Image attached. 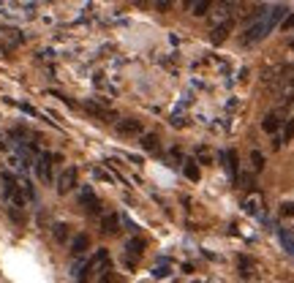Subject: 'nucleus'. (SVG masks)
<instances>
[{"label": "nucleus", "instance_id": "obj_6", "mask_svg": "<svg viewBox=\"0 0 294 283\" xmlns=\"http://www.w3.org/2000/svg\"><path fill=\"white\" fill-rule=\"evenodd\" d=\"M262 128L267 131V134H272V136H278V128H283V117H281V112H270L265 120H262Z\"/></svg>", "mask_w": 294, "mask_h": 283}, {"label": "nucleus", "instance_id": "obj_17", "mask_svg": "<svg viewBox=\"0 0 294 283\" xmlns=\"http://www.w3.org/2000/svg\"><path fill=\"white\" fill-rule=\"evenodd\" d=\"M259 207H262V196H248L245 199V210L248 212H259Z\"/></svg>", "mask_w": 294, "mask_h": 283}, {"label": "nucleus", "instance_id": "obj_4", "mask_svg": "<svg viewBox=\"0 0 294 283\" xmlns=\"http://www.w3.org/2000/svg\"><path fill=\"white\" fill-rule=\"evenodd\" d=\"M270 30H272L270 25H267L265 19H259V22L253 25V28H248V30H245V35H242V41H245V44H251V41H262V38H265V35L270 33Z\"/></svg>", "mask_w": 294, "mask_h": 283}, {"label": "nucleus", "instance_id": "obj_15", "mask_svg": "<svg viewBox=\"0 0 294 283\" xmlns=\"http://www.w3.org/2000/svg\"><path fill=\"white\" fill-rule=\"evenodd\" d=\"M182 171H185V174L191 177V180H199V169H196V161L194 158H188V161H182Z\"/></svg>", "mask_w": 294, "mask_h": 283}, {"label": "nucleus", "instance_id": "obj_8", "mask_svg": "<svg viewBox=\"0 0 294 283\" xmlns=\"http://www.w3.org/2000/svg\"><path fill=\"white\" fill-rule=\"evenodd\" d=\"M118 134H123V136H136V134H142V123L139 120H120L118 123Z\"/></svg>", "mask_w": 294, "mask_h": 283}, {"label": "nucleus", "instance_id": "obj_21", "mask_svg": "<svg viewBox=\"0 0 294 283\" xmlns=\"http://www.w3.org/2000/svg\"><path fill=\"white\" fill-rule=\"evenodd\" d=\"M93 174H95V180H101V183H112V177L106 174L104 169H93Z\"/></svg>", "mask_w": 294, "mask_h": 283}, {"label": "nucleus", "instance_id": "obj_24", "mask_svg": "<svg viewBox=\"0 0 294 283\" xmlns=\"http://www.w3.org/2000/svg\"><path fill=\"white\" fill-rule=\"evenodd\" d=\"M281 212H283V215H294V204H283Z\"/></svg>", "mask_w": 294, "mask_h": 283}, {"label": "nucleus", "instance_id": "obj_22", "mask_svg": "<svg viewBox=\"0 0 294 283\" xmlns=\"http://www.w3.org/2000/svg\"><path fill=\"white\" fill-rule=\"evenodd\" d=\"M281 28H283V30H294V14H289V17L283 19V22H281Z\"/></svg>", "mask_w": 294, "mask_h": 283}, {"label": "nucleus", "instance_id": "obj_25", "mask_svg": "<svg viewBox=\"0 0 294 283\" xmlns=\"http://www.w3.org/2000/svg\"><path fill=\"white\" fill-rule=\"evenodd\" d=\"M292 49H294V41H292Z\"/></svg>", "mask_w": 294, "mask_h": 283}, {"label": "nucleus", "instance_id": "obj_5", "mask_svg": "<svg viewBox=\"0 0 294 283\" xmlns=\"http://www.w3.org/2000/svg\"><path fill=\"white\" fill-rule=\"evenodd\" d=\"M79 201H82L85 207H88V212H93V215H98L101 212V204H98V199H95V194H93V188H79Z\"/></svg>", "mask_w": 294, "mask_h": 283}, {"label": "nucleus", "instance_id": "obj_12", "mask_svg": "<svg viewBox=\"0 0 294 283\" xmlns=\"http://www.w3.org/2000/svg\"><path fill=\"white\" fill-rule=\"evenodd\" d=\"M142 147L147 153H158V136L155 134H142Z\"/></svg>", "mask_w": 294, "mask_h": 283}, {"label": "nucleus", "instance_id": "obj_1", "mask_svg": "<svg viewBox=\"0 0 294 283\" xmlns=\"http://www.w3.org/2000/svg\"><path fill=\"white\" fill-rule=\"evenodd\" d=\"M0 180H3V194H6V199L11 201V207H17V210H19V207L25 204V196H22V191H19L17 180H14L11 174H6V171H3Z\"/></svg>", "mask_w": 294, "mask_h": 283}, {"label": "nucleus", "instance_id": "obj_9", "mask_svg": "<svg viewBox=\"0 0 294 283\" xmlns=\"http://www.w3.org/2000/svg\"><path fill=\"white\" fill-rule=\"evenodd\" d=\"M229 8H232L229 3H221V6H218L215 11L210 14V22H212V25H218V28H221V25H226V22H229V14H232Z\"/></svg>", "mask_w": 294, "mask_h": 283}, {"label": "nucleus", "instance_id": "obj_18", "mask_svg": "<svg viewBox=\"0 0 294 283\" xmlns=\"http://www.w3.org/2000/svg\"><path fill=\"white\" fill-rule=\"evenodd\" d=\"M232 28V22H226V25H221V28H215V35H212V44H221L226 38V30Z\"/></svg>", "mask_w": 294, "mask_h": 283}, {"label": "nucleus", "instance_id": "obj_13", "mask_svg": "<svg viewBox=\"0 0 294 283\" xmlns=\"http://www.w3.org/2000/svg\"><path fill=\"white\" fill-rule=\"evenodd\" d=\"M188 8H191V14H194V17H202V14H207L212 6L207 3V0H194V3H188Z\"/></svg>", "mask_w": 294, "mask_h": 283}, {"label": "nucleus", "instance_id": "obj_10", "mask_svg": "<svg viewBox=\"0 0 294 283\" xmlns=\"http://www.w3.org/2000/svg\"><path fill=\"white\" fill-rule=\"evenodd\" d=\"M118 229H120V218L115 212H109V215L101 218V231H104V234H118Z\"/></svg>", "mask_w": 294, "mask_h": 283}, {"label": "nucleus", "instance_id": "obj_2", "mask_svg": "<svg viewBox=\"0 0 294 283\" xmlns=\"http://www.w3.org/2000/svg\"><path fill=\"white\" fill-rule=\"evenodd\" d=\"M52 161H55V155H49V153H41L35 158V174L44 183H52Z\"/></svg>", "mask_w": 294, "mask_h": 283}, {"label": "nucleus", "instance_id": "obj_11", "mask_svg": "<svg viewBox=\"0 0 294 283\" xmlns=\"http://www.w3.org/2000/svg\"><path fill=\"white\" fill-rule=\"evenodd\" d=\"M125 251H128V261H134L136 256L145 254V240H139V237H131V240L125 242Z\"/></svg>", "mask_w": 294, "mask_h": 283}, {"label": "nucleus", "instance_id": "obj_7", "mask_svg": "<svg viewBox=\"0 0 294 283\" xmlns=\"http://www.w3.org/2000/svg\"><path fill=\"white\" fill-rule=\"evenodd\" d=\"M88 248H90V237L88 234H77L74 240H71V254L77 256V259H82V256L88 254Z\"/></svg>", "mask_w": 294, "mask_h": 283}, {"label": "nucleus", "instance_id": "obj_20", "mask_svg": "<svg viewBox=\"0 0 294 283\" xmlns=\"http://www.w3.org/2000/svg\"><path fill=\"white\" fill-rule=\"evenodd\" d=\"M55 240H58V242H65V240H68V226H65V224H58V226H55Z\"/></svg>", "mask_w": 294, "mask_h": 283}, {"label": "nucleus", "instance_id": "obj_23", "mask_svg": "<svg viewBox=\"0 0 294 283\" xmlns=\"http://www.w3.org/2000/svg\"><path fill=\"white\" fill-rule=\"evenodd\" d=\"M196 155H199V161H205V164H210V153H207L205 147H199V150H196Z\"/></svg>", "mask_w": 294, "mask_h": 283}, {"label": "nucleus", "instance_id": "obj_3", "mask_svg": "<svg viewBox=\"0 0 294 283\" xmlns=\"http://www.w3.org/2000/svg\"><path fill=\"white\" fill-rule=\"evenodd\" d=\"M77 169L74 166H65L63 171H60V177H58V194H68V191H74L77 188Z\"/></svg>", "mask_w": 294, "mask_h": 283}, {"label": "nucleus", "instance_id": "obj_14", "mask_svg": "<svg viewBox=\"0 0 294 283\" xmlns=\"http://www.w3.org/2000/svg\"><path fill=\"white\" fill-rule=\"evenodd\" d=\"M85 109H88L90 114H95V117H109V120H115V114L109 112V109H104V106H98V104H85Z\"/></svg>", "mask_w": 294, "mask_h": 283}, {"label": "nucleus", "instance_id": "obj_16", "mask_svg": "<svg viewBox=\"0 0 294 283\" xmlns=\"http://www.w3.org/2000/svg\"><path fill=\"white\" fill-rule=\"evenodd\" d=\"M294 139V120H283V136H281V142L286 144V142H292Z\"/></svg>", "mask_w": 294, "mask_h": 283}, {"label": "nucleus", "instance_id": "obj_19", "mask_svg": "<svg viewBox=\"0 0 294 283\" xmlns=\"http://www.w3.org/2000/svg\"><path fill=\"white\" fill-rule=\"evenodd\" d=\"M251 164H253V171H262V166H265V155H262L259 150H253V153H251Z\"/></svg>", "mask_w": 294, "mask_h": 283}]
</instances>
